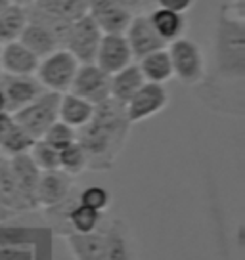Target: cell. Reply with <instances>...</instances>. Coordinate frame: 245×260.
Here are the masks:
<instances>
[{"instance_id":"6da1fadb","label":"cell","mask_w":245,"mask_h":260,"mask_svg":"<svg viewBox=\"0 0 245 260\" xmlns=\"http://www.w3.org/2000/svg\"><path fill=\"white\" fill-rule=\"evenodd\" d=\"M131 124L125 106L111 98L94 106L90 122L77 130V142L86 153L88 169L107 171L113 167L127 142Z\"/></svg>"},{"instance_id":"7a4b0ae2","label":"cell","mask_w":245,"mask_h":260,"mask_svg":"<svg viewBox=\"0 0 245 260\" xmlns=\"http://www.w3.org/2000/svg\"><path fill=\"white\" fill-rule=\"evenodd\" d=\"M215 71L221 81L243 84L245 79V21L243 6L230 4L221 12L215 37Z\"/></svg>"},{"instance_id":"3957f363","label":"cell","mask_w":245,"mask_h":260,"mask_svg":"<svg viewBox=\"0 0 245 260\" xmlns=\"http://www.w3.org/2000/svg\"><path fill=\"white\" fill-rule=\"evenodd\" d=\"M79 65L81 63L75 59L71 52H67L66 48H57L56 52H52L39 61L35 75L44 90L66 94L71 88V82H73Z\"/></svg>"},{"instance_id":"277c9868","label":"cell","mask_w":245,"mask_h":260,"mask_svg":"<svg viewBox=\"0 0 245 260\" xmlns=\"http://www.w3.org/2000/svg\"><path fill=\"white\" fill-rule=\"evenodd\" d=\"M59 96L56 92L44 90L41 96L33 100L29 106L16 111L14 121L31 136L33 140H41L44 132L57 121V107H59Z\"/></svg>"},{"instance_id":"5b68a950","label":"cell","mask_w":245,"mask_h":260,"mask_svg":"<svg viewBox=\"0 0 245 260\" xmlns=\"http://www.w3.org/2000/svg\"><path fill=\"white\" fill-rule=\"evenodd\" d=\"M169 57L172 65V77H176L182 84H199L205 79V59L203 52L194 41L180 37L169 42Z\"/></svg>"},{"instance_id":"8992f818","label":"cell","mask_w":245,"mask_h":260,"mask_svg":"<svg viewBox=\"0 0 245 260\" xmlns=\"http://www.w3.org/2000/svg\"><path fill=\"white\" fill-rule=\"evenodd\" d=\"M102 35L104 32L100 31V27L86 14L84 17L73 21L64 48L67 52H71L79 63H94V57H96V50H98Z\"/></svg>"},{"instance_id":"52a82bcc","label":"cell","mask_w":245,"mask_h":260,"mask_svg":"<svg viewBox=\"0 0 245 260\" xmlns=\"http://www.w3.org/2000/svg\"><path fill=\"white\" fill-rule=\"evenodd\" d=\"M0 92L6 102V111L16 113L41 96L44 88L35 75H0Z\"/></svg>"},{"instance_id":"ba28073f","label":"cell","mask_w":245,"mask_h":260,"mask_svg":"<svg viewBox=\"0 0 245 260\" xmlns=\"http://www.w3.org/2000/svg\"><path fill=\"white\" fill-rule=\"evenodd\" d=\"M69 92L90 102L92 106H98L109 98V75L96 63H81Z\"/></svg>"},{"instance_id":"9c48e42d","label":"cell","mask_w":245,"mask_h":260,"mask_svg":"<svg viewBox=\"0 0 245 260\" xmlns=\"http://www.w3.org/2000/svg\"><path fill=\"white\" fill-rule=\"evenodd\" d=\"M167 104H169V94L163 84L144 82L138 88V92L127 102L125 111H127V117L131 122H140L163 111Z\"/></svg>"},{"instance_id":"30bf717a","label":"cell","mask_w":245,"mask_h":260,"mask_svg":"<svg viewBox=\"0 0 245 260\" xmlns=\"http://www.w3.org/2000/svg\"><path fill=\"white\" fill-rule=\"evenodd\" d=\"M132 52L122 32H104L100 39L94 63L107 75H113L132 63Z\"/></svg>"},{"instance_id":"8fae6325","label":"cell","mask_w":245,"mask_h":260,"mask_svg":"<svg viewBox=\"0 0 245 260\" xmlns=\"http://www.w3.org/2000/svg\"><path fill=\"white\" fill-rule=\"evenodd\" d=\"M125 39L129 42V48L132 52V57H140L147 56L151 52H157V50H163L167 44H165L159 35L154 31V27L149 23L147 16L144 14H138V16H132L131 23L127 27V31L122 32Z\"/></svg>"},{"instance_id":"7c38bea8","label":"cell","mask_w":245,"mask_h":260,"mask_svg":"<svg viewBox=\"0 0 245 260\" xmlns=\"http://www.w3.org/2000/svg\"><path fill=\"white\" fill-rule=\"evenodd\" d=\"M86 14L98 25L102 32H125L131 23L132 14L117 0H86Z\"/></svg>"},{"instance_id":"4fadbf2b","label":"cell","mask_w":245,"mask_h":260,"mask_svg":"<svg viewBox=\"0 0 245 260\" xmlns=\"http://www.w3.org/2000/svg\"><path fill=\"white\" fill-rule=\"evenodd\" d=\"M71 189H73V180L69 174L62 171L42 172L37 186V207L54 209L71 195Z\"/></svg>"},{"instance_id":"5bb4252c","label":"cell","mask_w":245,"mask_h":260,"mask_svg":"<svg viewBox=\"0 0 245 260\" xmlns=\"http://www.w3.org/2000/svg\"><path fill=\"white\" fill-rule=\"evenodd\" d=\"M8 161H10L12 174L16 178L17 187H19V191H21L23 199L27 201V205L31 207V211L39 209L37 207V186H39V180H41V174H42L39 171V167L33 162L29 153L8 157Z\"/></svg>"},{"instance_id":"9a60e30c","label":"cell","mask_w":245,"mask_h":260,"mask_svg":"<svg viewBox=\"0 0 245 260\" xmlns=\"http://www.w3.org/2000/svg\"><path fill=\"white\" fill-rule=\"evenodd\" d=\"M39 61L41 59L19 41L2 44L0 48V69L8 75H35Z\"/></svg>"},{"instance_id":"2e32d148","label":"cell","mask_w":245,"mask_h":260,"mask_svg":"<svg viewBox=\"0 0 245 260\" xmlns=\"http://www.w3.org/2000/svg\"><path fill=\"white\" fill-rule=\"evenodd\" d=\"M35 140L25 132L16 121L14 115L8 111L0 113V151L6 157L29 153Z\"/></svg>"},{"instance_id":"e0dca14e","label":"cell","mask_w":245,"mask_h":260,"mask_svg":"<svg viewBox=\"0 0 245 260\" xmlns=\"http://www.w3.org/2000/svg\"><path fill=\"white\" fill-rule=\"evenodd\" d=\"M144 82L146 81L140 73L138 63L127 65L121 71L109 75V98L127 106V102L138 92V88Z\"/></svg>"},{"instance_id":"ac0fdd59","label":"cell","mask_w":245,"mask_h":260,"mask_svg":"<svg viewBox=\"0 0 245 260\" xmlns=\"http://www.w3.org/2000/svg\"><path fill=\"white\" fill-rule=\"evenodd\" d=\"M94 115V106L75 96L71 92H66L59 96V107H57V121L66 122L67 126L79 130L84 124H88L90 119Z\"/></svg>"},{"instance_id":"d6986e66","label":"cell","mask_w":245,"mask_h":260,"mask_svg":"<svg viewBox=\"0 0 245 260\" xmlns=\"http://www.w3.org/2000/svg\"><path fill=\"white\" fill-rule=\"evenodd\" d=\"M147 19H149L154 31L159 35V39L165 44L180 39L186 31V17H184V14H178V12L156 8L147 14Z\"/></svg>"},{"instance_id":"ffe728a7","label":"cell","mask_w":245,"mask_h":260,"mask_svg":"<svg viewBox=\"0 0 245 260\" xmlns=\"http://www.w3.org/2000/svg\"><path fill=\"white\" fill-rule=\"evenodd\" d=\"M67 245L77 260H104L106 256L104 230H96L92 234H69Z\"/></svg>"},{"instance_id":"44dd1931","label":"cell","mask_w":245,"mask_h":260,"mask_svg":"<svg viewBox=\"0 0 245 260\" xmlns=\"http://www.w3.org/2000/svg\"><path fill=\"white\" fill-rule=\"evenodd\" d=\"M0 203L4 207H8L10 211L17 212V214L31 211V207L27 205V201H25L21 191H19V187H17L6 155H0Z\"/></svg>"},{"instance_id":"7402d4cb","label":"cell","mask_w":245,"mask_h":260,"mask_svg":"<svg viewBox=\"0 0 245 260\" xmlns=\"http://www.w3.org/2000/svg\"><path fill=\"white\" fill-rule=\"evenodd\" d=\"M17 41L21 42L25 48L31 50L39 59L46 57L48 54H52V52H56L59 48V44L52 37V32L46 31L42 25L33 23V21H27V25H25V29L21 31Z\"/></svg>"},{"instance_id":"603a6c76","label":"cell","mask_w":245,"mask_h":260,"mask_svg":"<svg viewBox=\"0 0 245 260\" xmlns=\"http://www.w3.org/2000/svg\"><path fill=\"white\" fill-rule=\"evenodd\" d=\"M140 73L144 77L146 82H156V84H163L169 79H172V65L171 57L167 48L151 52L147 56L140 57L138 59Z\"/></svg>"},{"instance_id":"cb8c5ba5","label":"cell","mask_w":245,"mask_h":260,"mask_svg":"<svg viewBox=\"0 0 245 260\" xmlns=\"http://www.w3.org/2000/svg\"><path fill=\"white\" fill-rule=\"evenodd\" d=\"M104 236H106V256H104V260H134L131 241H129L122 222L113 220L104 230Z\"/></svg>"},{"instance_id":"d4e9b609","label":"cell","mask_w":245,"mask_h":260,"mask_svg":"<svg viewBox=\"0 0 245 260\" xmlns=\"http://www.w3.org/2000/svg\"><path fill=\"white\" fill-rule=\"evenodd\" d=\"M27 25V8L19 4H8L0 12V46L19 39Z\"/></svg>"},{"instance_id":"484cf974","label":"cell","mask_w":245,"mask_h":260,"mask_svg":"<svg viewBox=\"0 0 245 260\" xmlns=\"http://www.w3.org/2000/svg\"><path fill=\"white\" fill-rule=\"evenodd\" d=\"M33 6L71 23L86 16V10H88L86 0H37Z\"/></svg>"},{"instance_id":"4316f807","label":"cell","mask_w":245,"mask_h":260,"mask_svg":"<svg viewBox=\"0 0 245 260\" xmlns=\"http://www.w3.org/2000/svg\"><path fill=\"white\" fill-rule=\"evenodd\" d=\"M66 220L69 226L73 228V234H92L100 228L102 222V212L92 211L88 207L81 205L79 201L67 211Z\"/></svg>"},{"instance_id":"83f0119b","label":"cell","mask_w":245,"mask_h":260,"mask_svg":"<svg viewBox=\"0 0 245 260\" xmlns=\"http://www.w3.org/2000/svg\"><path fill=\"white\" fill-rule=\"evenodd\" d=\"M84 169H88V159L79 142H73L64 149H59V171L75 176L81 174Z\"/></svg>"},{"instance_id":"f1b7e54d","label":"cell","mask_w":245,"mask_h":260,"mask_svg":"<svg viewBox=\"0 0 245 260\" xmlns=\"http://www.w3.org/2000/svg\"><path fill=\"white\" fill-rule=\"evenodd\" d=\"M29 155L41 172L59 171V151L46 144L44 140H35V144L29 149Z\"/></svg>"},{"instance_id":"f546056e","label":"cell","mask_w":245,"mask_h":260,"mask_svg":"<svg viewBox=\"0 0 245 260\" xmlns=\"http://www.w3.org/2000/svg\"><path fill=\"white\" fill-rule=\"evenodd\" d=\"M35 239V230L25 226H6L0 224V247H25Z\"/></svg>"},{"instance_id":"4dcf8cb0","label":"cell","mask_w":245,"mask_h":260,"mask_svg":"<svg viewBox=\"0 0 245 260\" xmlns=\"http://www.w3.org/2000/svg\"><path fill=\"white\" fill-rule=\"evenodd\" d=\"M41 140H44L46 144H50V146L56 147L57 151H59V149L67 147L69 144L77 142V130L71 128V126H67L66 122L56 121L46 132H44V136H42Z\"/></svg>"},{"instance_id":"1f68e13d","label":"cell","mask_w":245,"mask_h":260,"mask_svg":"<svg viewBox=\"0 0 245 260\" xmlns=\"http://www.w3.org/2000/svg\"><path fill=\"white\" fill-rule=\"evenodd\" d=\"M79 203L92 211L104 212L111 203V193L102 186H88L79 193Z\"/></svg>"},{"instance_id":"d6a6232c","label":"cell","mask_w":245,"mask_h":260,"mask_svg":"<svg viewBox=\"0 0 245 260\" xmlns=\"http://www.w3.org/2000/svg\"><path fill=\"white\" fill-rule=\"evenodd\" d=\"M0 260H35V252L27 247H0Z\"/></svg>"},{"instance_id":"836d02e7","label":"cell","mask_w":245,"mask_h":260,"mask_svg":"<svg viewBox=\"0 0 245 260\" xmlns=\"http://www.w3.org/2000/svg\"><path fill=\"white\" fill-rule=\"evenodd\" d=\"M157 4V8H165L171 10V12H178V14H184L192 8L194 0H154Z\"/></svg>"},{"instance_id":"e575fe53","label":"cell","mask_w":245,"mask_h":260,"mask_svg":"<svg viewBox=\"0 0 245 260\" xmlns=\"http://www.w3.org/2000/svg\"><path fill=\"white\" fill-rule=\"evenodd\" d=\"M117 2H119L125 10H129L132 16H138V14H142L147 6H151L147 0H117Z\"/></svg>"},{"instance_id":"d590c367","label":"cell","mask_w":245,"mask_h":260,"mask_svg":"<svg viewBox=\"0 0 245 260\" xmlns=\"http://www.w3.org/2000/svg\"><path fill=\"white\" fill-rule=\"evenodd\" d=\"M16 214H17V212L10 211L8 207H4V205L0 203V224H2V222H8V220H12Z\"/></svg>"},{"instance_id":"8d00e7d4","label":"cell","mask_w":245,"mask_h":260,"mask_svg":"<svg viewBox=\"0 0 245 260\" xmlns=\"http://www.w3.org/2000/svg\"><path fill=\"white\" fill-rule=\"evenodd\" d=\"M12 2H14V4H19V6H25V8H27V6H33L37 0H12Z\"/></svg>"},{"instance_id":"74e56055","label":"cell","mask_w":245,"mask_h":260,"mask_svg":"<svg viewBox=\"0 0 245 260\" xmlns=\"http://www.w3.org/2000/svg\"><path fill=\"white\" fill-rule=\"evenodd\" d=\"M2 111H6V102H4V96H2V92H0V113Z\"/></svg>"},{"instance_id":"f35d334b","label":"cell","mask_w":245,"mask_h":260,"mask_svg":"<svg viewBox=\"0 0 245 260\" xmlns=\"http://www.w3.org/2000/svg\"><path fill=\"white\" fill-rule=\"evenodd\" d=\"M8 4H12V0H0V12H2V10L6 8Z\"/></svg>"},{"instance_id":"ab89813d","label":"cell","mask_w":245,"mask_h":260,"mask_svg":"<svg viewBox=\"0 0 245 260\" xmlns=\"http://www.w3.org/2000/svg\"><path fill=\"white\" fill-rule=\"evenodd\" d=\"M230 4H237V6H243V0H232Z\"/></svg>"},{"instance_id":"60d3db41","label":"cell","mask_w":245,"mask_h":260,"mask_svg":"<svg viewBox=\"0 0 245 260\" xmlns=\"http://www.w3.org/2000/svg\"><path fill=\"white\" fill-rule=\"evenodd\" d=\"M0 48H2V46H0Z\"/></svg>"}]
</instances>
